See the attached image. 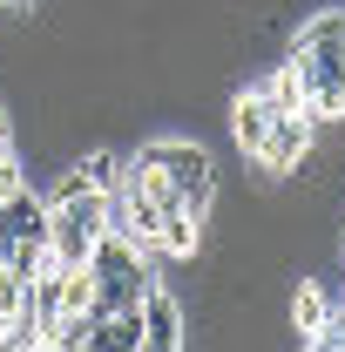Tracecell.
I'll list each match as a JSON object with an SVG mask.
<instances>
[{"label":"cell","mask_w":345,"mask_h":352,"mask_svg":"<svg viewBox=\"0 0 345 352\" xmlns=\"http://www.w3.org/2000/svg\"><path fill=\"white\" fill-rule=\"evenodd\" d=\"M149 149H156V163L170 170L176 204L197 210V217H210V210H216V163H210V149H203L197 135H156Z\"/></svg>","instance_id":"1"},{"label":"cell","mask_w":345,"mask_h":352,"mask_svg":"<svg viewBox=\"0 0 345 352\" xmlns=\"http://www.w3.org/2000/svg\"><path fill=\"white\" fill-rule=\"evenodd\" d=\"M311 142H318V122H311V116H298V109H291V116H271V122H264V142H258V156H251V163H258L271 183H285V176H291L304 156H311Z\"/></svg>","instance_id":"2"},{"label":"cell","mask_w":345,"mask_h":352,"mask_svg":"<svg viewBox=\"0 0 345 352\" xmlns=\"http://www.w3.org/2000/svg\"><path fill=\"white\" fill-rule=\"evenodd\" d=\"M176 346H190V311L176 292L149 285L142 292V352H176Z\"/></svg>","instance_id":"3"},{"label":"cell","mask_w":345,"mask_h":352,"mask_svg":"<svg viewBox=\"0 0 345 352\" xmlns=\"http://www.w3.org/2000/svg\"><path fill=\"white\" fill-rule=\"evenodd\" d=\"M264 122H271V109L258 102V88H237V95H230V142H237L244 156H258Z\"/></svg>","instance_id":"4"}]
</instances>
